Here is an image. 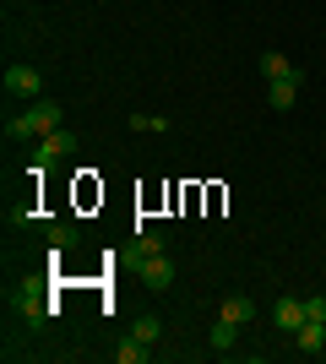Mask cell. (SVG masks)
<instances>
[{
  "label": "cell",
  "instance_id": "ba28073f",
  "mask_svg": "<svg viewBox=\"0 0 326 364\" xmlns=\"http://www.w3.org/2000/svg\"><path fill=\"white\" fill-rule=\"evenodd\" d=\"M294 348L299 353H321L326 348V321H305V326L294 332Z\"/></svg>",
  "mask_w": 326,
  "mask_h": 364
},
{
  "label": "cell",
  "instance_id": "277c9868",
  "mask_svg": "<svg viewBox=\"0 0 326 364\" xmlns=\"http://www.w3.org/2000/svg\"><path fill=\"white\" fill-rule=\"evenodd\" d=\"M141 283L153 294H163L174 283V261H169V250H158V256H141Z\"/></svg>",
  "mask_w": 326,
  "mask_h": 364
},
{
  "label": "cell",
  "instance_id": "2e32d148",
  "mask_svg": "<svg viewBox=\"0 0 326 364\" xmlns=\"http://www.w3.org/2000/svg\"><path fill=\"white\" fill-rule=\"evenodd\" d=\"M131 131H169L163 114H131Z\"/></svg>",
  "mask_w": 326,
  "mask_h": 364
},
{
  "label": "cell",
  "instance_id": "8fae6325",
  "mask_svg": "<svg viewBox=\"0 0 326 364\" xmlns=\"http://www.w3.org/2000/svg\"><path fill=\"white\" fill-rule=\"evenodd\" d=\"M158 250H169V234L163 228H136V256H158Z\"/></svg>",
  "mask_w": 326,
  "mask_h": 364
},
{
  "label": "cell",
  "instance_id": "5bb4252c",
  "mask_svg": "<svg viewBox=\"0 0 326 364\" xmlns=\"http://www.w3.org/2000/svg\"><path fill=\"white\" fill-rule=\"evenodd\" d=\"M71 245H77V228H71V223H49V250H55V256L71 250Z\"/></svg>",
  "mask_w": 326,
  "mask_h": 364
},
{
  "label": "cell",
  "instance_id": "30bf717a",
  "mask_svg": "<svg viewBox=\"0 0 326 364\" xmlns=\"http://www.w3.org/2000/svg\"><path fill=\"white\" fill-rule=\"evenodd\" d=\"M234 343H239V326H234V321H223V316H217V321H212V332H207V348L229 353Z\"/></svg>",
  "mask_w": 326,
  "mask_h": 364
},
{
  "label": "cell",
  "instance_id": "52a82bcc",
  "mask_svg": "<svg viewBox=\"0 0 326 364\" xmlns=\"http://www.w3.org/2000/svg\"><path fill=\"white\" fill-rule=\"evenodd\" d=\"M299 87H305V76H288V82H266V98H272V109H294V98H299Z\"/></svg>",
  "mask_w": 326,
  "mask_h": 364
},
{
  "label": "cell",
  "instance_id": "6da1fadb",
  "mask_svg": "<svg viewBox=\"0 0 326 364\" xmlns=\"http://www.w3.org/2000/svg\"><path fill=\"white\" fill-rule=\"evenodd\" d=\"M60 120H65V109L55 104V98H33V109L28 114H11L6 120V136L11 141H38V136H49V131H60Z\"/></svg>",
  "mask_w": 326,
  "mask_h": 364
},
{
  "label": "cell",
  "instance_id": "e0dca14e",
  "mask_svg": "<svg viewBox=\"0 0 326 364\" xmlns=\"http://www.w3.org/2000/svg\"><path fill=\"white\" fill-rule=\"evenodd\" d=\"M305 321H326V299L315 294V299H305Z\"/></svg>",
  "mask_w": 326,
  "mask_h": 364
},
{
  "label": "cell",
  "instance_id": "9a60e30c",
  "mask_svg": "<svg viewBox=\"0 0 326 364\" xmlns=\"http://www.w3.org/2000/svg\"><path fill=\"white\" fill-rule=\"evenodd\" d=\"M131 337H141V343H158V337H163V321H158V316H141Z\"/></svg>",
  "mask_w": 326,
  "mask_h": 364
},
{
  "label": "cell",
  "instance_id": "4fadbf2b",
  "mask_svg": "<svg viewBox=\"0 0 326 364\" xmlns=\"http://www.w3.org/2000/svg\"><path fill=\"white\" fill-rule=\"evenodd\" d=\"M147 353H153V343H141V337H131V343H120V348H114V359H120V364H141Z\"/></svg>",
  "mask_w": 326,
  "mask_h": 364
},
{
  "label": "cell",
  "instance_id": "9c48e42d",
  "mask_svg": "<svg viewBox=\"0 0 326 364\" xmlns=\"http://www.w3.org/2000/svg\"><path fill=\"white\" fill-rule=\"evenodd\" d=\"M217 316H223V321H234V326H250V321H256V304H250L245 294H234V299H223V304H217Z\"/></svg>",
  "mask_w": 326,
  "mask_h": 364
},
{
  "label": "cell",
  "instance_id": "5b68a950",
  "mask_svg": "<svg viewBox=\"0 0 326 364\" xmlns=\"http://www.w3.org/2000/svg\"><path fill=\"white\" fill-rule=\"evenodd\" d=\"M272 326H283V332L294 337L299 326H305V299H294V294H283V299L272 304Z\"/></svg>",
  "mask_w": 326,
  "mask_h": 364
},
{
  "label": "cell",
  "instance_id": "3957f363",
  "mask_svg": "<svg viewBox=\"0 0 326 364\" xmlns=\"http://www.w3.org/2000/svg\"><path fill=\"white\" fill-rule=\"evenodd\" d=\"M6 92H11V98H38V92H44V76L33 71V65H6Z\"/></svg>",
  "mask_w": 326,
  "mask_h": 364
},
{
  "label": "cell",
  "instance_id": "8992f818",
  "mask_svg": "<svg viewBox=\"0 0 326 364\" xmlns=\"http://www.w3.org/2000/svg\"><path fill=\"white\" fill-rule=\"evenodd\" d=\"M261 76H266V82H288V76H305V71H299V65L288 60V55L266 49V55H261Z\"/></svg>",
  "mask_w": 326,
  "mask_h": 364
},
{
  "label": "cell",
  "instance_id": "7c38bea8",
  "mask_svg": "<svg viewBox=\"0 0 326 364\" xmlns=\"http://www.w3.org/2000/svg\"><path fill=\"white\" fill-rule=\"evenodd\" d=\"M16 304H22V321H28V326H38V321L49 316V304L38 299V289H22V299H16Z\"/></svg>",
  "mask_w": 326,
  "mask_h": 364
},
{
  "label": "cell",
  "instance_id": "7a4b0ae2",
  "mask_svg": "<svg viewBox=\"0 0 326 364\" xmlns=\"http://www.w3.org/2000/svg\"><path fill=\"white\" fill-rule=\"evenodd\" d=\"M71 147H77L71 131H49V136H38V141H33V174H44V168L55 164V158H65Z\"/></svg>",
  "mask_w": 326,
  "mask_h": 364
}]
</instances>
